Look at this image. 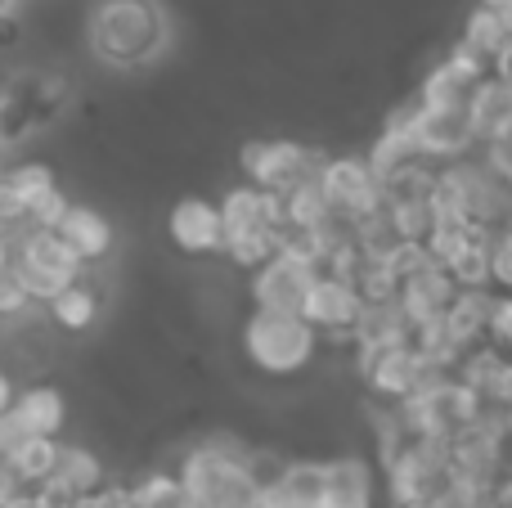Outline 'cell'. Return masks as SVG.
<instances>
[{"label": "cell", "instance_id": "cell-1", "mask_svg": "<svg viewBox=\"0 0 512 508\" xmlns=\"http://www.w3.org/2000/svg\"><path fill=\"white\" fill-rule=\"evenodd\" d=\"M243 351H248L252 369L265 378H297L315 365L319 356V329L306 324L301 315H274L252 311L243 320Z\"/></svg>", "mask_w": 512, "mask_h": 508}, {"label": "cell", "instance_id": "cell-2", "mask_svg": "<svg viewBox=\"0 0 512 508\" xmlns=\"http://www.w3.org/2000/svg\"><path fill=\"white\" fill-rule=\"evenodd\" d=\"M162 9L153 0H104L90 18V41L117 68H131L158 54L162 45Z\"/></svg>", "mask_w": 512, "mask_h": 508}, {"label": "cell", "instance_id": "cell-3", "mask_svg": "<svg viewBox=\"0 0 512 508\" xmlns=\"http://www.w3.org/2000/svg\"><path fill=\"white\" fill-rule=\"evenodd\" d=\"M176 473H180L185 504H194V508H252L256 495H261L248 464L212 450L207 441H198V446L180 459Z\"/></svg>", "mask_w": 512, "mask_h": 508}, {"label": "cell", "instance_id": "cell-4", "mask_svg": "<svg viewBox=\"0 0 512 508\" xmlns=\"http://www.w3.org/2000/svg\"><path fill=\"white\" fill-rule=\"evenodd\" d=\"M324 162V153L301 140H248L239 149V167L248 185L270 189V194H292L306 180H319Z\"/></svg>", "mask_w": 512, "mask_h": 508}, {"label": "cell", "instance_id": "cell-5", "mask_svg": "<svg viewBox=\"0 0 512 508\" xmlns=\"http://www.w3.org/2000/svg\"><path fill=\"white\" fill-rule=\"evenodd\" d=\"M409 131H414L423 158L436 162V167L477 158L481 140H477V131H472L468 108H423L414 99V104H409Z\"/></svg>", "mask_w": 512, "mask_h": 508}, {"label": "cell", "instance_id": "cell-6", "mask_svg": "<svg viewBox=\"0 0 512 508\" xmlns=\"http://www.w3.org/2000/svg\"><path fill=\"white\" fill-rule=\"evenodd\" d=\"M319 189L333 203V212L346 216V221H364L373 212H387V189L373 176L369 158H351V153L346 158H328L324 171H319Z\"/></svg>", "mask_w": 512, "mask_h": 508}, {"label": "cell", "instance_id": "cell-7", "mask_svg": "<svg viewBox=\"0 0 512 508\" xmlns=\"http://www.w3.org/2000/svg\"><path fill=\"white\" fill-rule=\"evenodd\" d=\"M324 275L319 266L292 257V252H279L270 266H261L252 275V311H274V315H301L306 311V297L315 288V279Z\"/></svg>", "mask_w": 512, "mask_h": 508}, {"label": "cell", "instance_id": "cell-8", "mask_svg": "<svg viewBox=\"0 0 512 508\" xmlns=\"http://www.w3.org/2000/svg\"><path fill=\"white\" fill-rule=\"evenodd\" d=\"M355 374L364 378V387L382 405H405L423 387L427 365L414 351V342H409V347H391V351H378V356H355Z\"/></svg>", "mask_w": 512, "mask_h": 508}, {"label": "cell", "instance_id": "cell-9", "mask_svg": "<svg viewBox=\"0 0 512 508\" xmlns=\"http://www.w3.org/2000/svg\"><path fill=\"white\" fill-rule=\"evenodd\" d=\"M364 297L355 284H346V279L337 275H319L315 288H310L306 297V311H301V320L315 324L319 333H333V338H351L355 342V329H360V315H364Z\"/></svg>", "mask_w": 512, "mask_h": 508}, {"label": "cell", "instance_id": "cell-10", "mask_svg": "<svg viewBox=\"0 0 512 508\" xmlns=\"http://www.w3.org/2000/svg\"><path fill=\"white\" fill-rule=\"evenodd\" d=\"M167 234L185 257H212V252H225L221 203H207V198H180L167 216Z\"/></svg>", "mask_w": 512, "mask_h": 508}, {"label": "cell", "instance_id": "cell-11", "mask_svg": "<svg viewBox=\"0 0 512 508\" xmlns=\"http://www.w3.org/2000/svg\"><path fill=\"white\" fill-rule=\"evenodd\" d=\"M14 243H18V261L36 266L41 275H50L54 284L72 288L86 279V261L77 257V248H72L59 230H32V225H27V230L14 234Z\"/></svg>", "mask_w": 512, "mask_h": 508}, {"label": "cell", "instance_id": "cell-12", "mask_svg": "<svg viewBox=\"0 0 512 508\" xmlns=\"http://www.w3.org/2000/svg\"><path fill=\"white\" fill-rule=\"evenodd\" d=\"M459 293L463 288L454 284L450 270L432 266V270H423L418 279H409V284L400 288V306H405L409 324H432V320H445V315H450V306H454Z\"/></svg>", "mask_w": 512, "mask_h": 508}, {"label": "cell", "instance_id": "cell-13", "mask_svg": "<svg viewBox=\"0 0 512 508\" xmlns=\"http://www.w3.org/2000/svg\"><path fill=\"white\" fill-rule=\"evenodd\" d=\"M324 468H328V491L319 508H373V468L360 455L324 459Z\"/></svg>", "mask_w": 512, "mask_h": 508}, {"label": "cell", "instance_id": "cell-14", "mask_svg": "<svg viewBox=\"0 0 512 508\" xmlns=\"http://www.w3.org/2000/svg\"><path fill=\"white\" fill-rule=\"evenodd\" d=\"M468 117H472V131H477L481 149L495 140H508L512 135V86H504L499 77L481 81L468 104Z\"/></svg>", "mask_w": 512, "mask_h": 508}, {"label": "cell", "instance_id": "cell-15", "mask_svg": "<svg viewBox=\"0 0 512 508\" xmlns=\"http://www.w3.org/2000/svg\"><path fill=\"white\" fill-rule=\"evenodd\" d=\"M14 414L23 419V428L32 432V437H59L63 423H68V396L50 383H32L18 392Z\"/></svg>", "mask_w": 512, "mask_h": 508}, {"label": "cell", "instance_id": "cell-16", "mask_svg": "<svg viewBox=\"0 0 512 508\" xmlns=\"http://www.w3.org/2000/svg\"><path fill=\"white\" fill-rule=\"evenodd\" d=\"M490 311H495V288H463V293L454 297L445 324H450V333L459 338L463 351L490 342Z\"/></svg>", "mask_w": 512, "mask_h": 508}, {"label": "cell", "instance_id": "cell-17", "mask_svg": "<svg viewBox=\"0 0 512 508\" xmlns=\"http://www.w3.org/2000/svg\"><path fill=\"white\" fill-rule=\"evenodd\" d=\"M59 234L77 248V257L86 261V266H95V261H104L108 252H113V225H108V216L99 212V207L72 203V212H68V221H63Z\"/></svg>", "mask_w": 512, "mask_h": 508}, {"label": "cell", "instance_id": "cell-18", "mask_svg": "<svg viewBox=\"0 0 512 508\" xmlns=\"http://www.w3.org/2000/svg\"><path fill=\"white\" fill-rule=\"evenodd\" d=\"M99 306H104V297L95 293L90 279H81V284L63 288V293L50 302V320L59 324L63 333H86L90 324L99 320Z\"/></svg>", "mask_w": 512, "mask_h": 508}, {"label": "cell", "instance_id": "cell-19", "mask_svg": "<svg viewBox=\"0 0 512 508\" xmlns=\"http://www.w3.org/2000/svg\"><path fill=\"white\" fill-rule=\"evenodd\" d=\"M463 45H468V50H477L481 59L495 63L499 54L512 45V23H508V18H499L495 9L477 5L468 14V23H463Z\"/></svg>", "mask_w": 512, "mask_h": 508}, {"label": "cell", "instance_id": "cell-20", "mask_svg": "<svg viewBox=\"0 0 512 508\" xmlns=\"http://www.w3.org/2000/svg\"><path fill=\"white\" fill-rule=\"evenodd\" d=\"M279 491H283V500L297 504V508H319L324 504V491H328L324 459H292L283 482H279Z\"/></svg>", "mask_w": 512, "mask_h": 508}, {"label": "cell", "instance_id": "cell-21", "mask_svg": "<svg viewBox=\"0 0 512 508\" xmlns=\"http://www.w3.org/2000/svg\"><path fill=\"white\" fill-rule=\"evenodd\" d=\"M59 459H63L59 437H32L9 464L18 468V477L27 482V491H36V486H45L50 477H59Z\"/></svg>", "mask_w": 512, "mask_h": 508}, {"label": "cell", "instance_id": "cell-22", "mask_svg": "<svg viewBox=\"0 0 512 508\" xmlns=\"http://www.w3.org/2000/svg\"><path fill=\"white\" fill-rule=\"evenodd\" d=\"M472 95H477V90H472L445 59L436 63V68L423 77V86H418V104L423 108H468Z\"/></svg>", "mask_w": 512, "mask_h": 508}, {"label": "cell", "instance_id": "cell-23", "mask_svg": "<svg viewBox=\"0 0 512 508\" xmlns=\"http://www.w3.org/2000/svg\"><path fill=\"white\" fill-rule=\"evenodd\" d=\"M283 203H288V230H319V225L333 221V203L324 198V189H319V180H306V185H297L292 194H283Z\"/></svg>", "mask_w": 512, "mask_h": 508}, {"label": "cell", "instance_id": "cell-24", "mask_svg": "<svg viewBox=\"0 0 512 508\" xmlns=\"http://www.w3.org/2000/svg\"><path fill=\"white\" fill-rule=\"evenodd\" d=\"M59 477L72 486L77 495H95L99 486L108 482V468L95 450L86 446H63V459H59Z\"/></svg>", "mask_w": 512, "mask_h": 508}, {"label": "cell", "instance_id": "cell-25", "mask_svg": "<svg viewBox=\"0 0 512 508\" xmlns=\"http://www.w3.org/2000/svg\"><path fill=\"white\" fill-rule=\"evenodd\" d=\"M180 504H185L180 473H167V468H149L131 486V508H180Z\"/></svg>", "mask_w": 512, "mask_h": 508}, {"label": "cell", "instance_id": "cell-26", "mask_svg": "<svg viewBox=\"0 0 512 508\" xmlns=\"http://www.w3.org/2000/svg\"><path fill=\"white\" fill-rule=\"evenodd\" d=\"M499 239V234H495ZM495 239L490 243H472L459 261L450 266L454 284L459 288H495Z\"/></svg>", "mask_w": 512, "mask_h": 508}, {"label": "cell", "instance_id": "cell-27", "mask_svg": "<svg viewBox=\"0 0 512 508\" xmlns=\"http://www.w3.org/2000/svg\"><path fill=\"white\" fill-rule=\"evenodd\" d=\"M5 180L27 198V207L54 189V171L45 167V162H18V167H5Z\"/></svg>", "mask_w": 512, "mask_h": 508}, {"label": "cell", "instance_id": "cell-28", "mask_svg": "<svg viewBox=\"0 0 512 508\" xmlns=\"http://www.w3.org/2000/svg\"><path fill=\"white\" fill-rule=\"evenodd\" d=\"M68 212H72V198L63 194L59 185H54L50 194H41L32 203V212H27V225H32V230H63Z\"/></svg>", "mask_w": 512, "mask_h": 508}, {"label": "cell", "instance_id": "cell-29", "mask_svg": "<svg viewBox=\"0 0 512 508\" xmlns=\"http://www.w3.org/2000/svg\"><path fill=\"white\" fill-rule=\"evenodd\" d=\"M32 293H27L23 284H18V275H5L0 279V320L5 324H18L27 311H32Z\"/></svg>", "mask_w": 512, "mask_h": 508}, {"label": "cell", "instance_id": "cell-30", "mask_svg": "<svg viewBox=\"0 0 512 508\" xmlns=\"http://www.w3.org/2000/svg\"><path fill=\"white\" fill-rule=\"evenodd\" d=\"M490 342L512 356V293H495V311H490Z\"/></svg>", "mask_w": 512, "mask_h": 508}, {"label": "cell", "instance_id": "cell-31", "mask_svg": "<svg viewBox=\"0 0 512 508\" xmlns=\"http://www.w3.org/2000/svg\"><path fill=\"white\" fill-rule=\"evenodd\" d=\"M27 441H32V432L23 428V419H18L14 410L0 414V459H14L18 450L27 446Z\"/></svg>", "mask_w": 512, "mask_h": 508}, {"label": "cell", "instance_id": "cell-32", "mask_svg": "<svg viewBox=\"0 0 512 508\" xmlns=\"http://www.w3.org/2000/svg\"><path fill=\"white\" fill-rule=\"evenodd\" d=\"M481 162H486V167L495 171L504 185H512V135H508V140L486 144V149H481Z\"/></svg>", "mask_w": 512, "mask_h": 508}, {"label": "cell", "instance_id": "cell-33", "mask_svg": "<svg viewBox=\"0 0 512 508\" xmlns=\"http://www.w3.org/2000/svg\"><path fill=\"white\" fill-rule=\"evenodd\" d=\"M495 293H512V234L495 239Z\"/></svg>", "mask_w": 512, "mask_h": 508}, {"label": "cell", "instance_id": "cell-34", "mask_svg": "<svg viewBox=\"0 0 512 508\" xmlns=\"http://www.w3.org/2000/svg\"><path fill=\"white\" fill-rule=\"evenodd\" d=\"M36 495H41V504H45V508H77V500H81V495L72 491V486L63 482V477H50L45 486H36Z\"/></svg>", "mask_w": 512, "mask_h": 508}, {"label": "cell", "instance_id": "cell-35", "mask_svg": "<svg viewBox=\"0 0 512 508\" xmlns=\"http://www.w3.org/2000/svg\"><path fill=\"white\" fill-rule=\"evenodd\" d=\"M95 508H131V482H104L95 495H90Z\"/></svg>", "mask_w": 512, "mask_h": 508}, {"label": "cell", "instance_id": "cell-36", "mask_svg": "<svg viewBox=\"0 0 512 508\" xmlns=\"http://www.w3.org/2000/svg\"><path fill=\"white\" fill-rule=\"evenodd\" d=\"M18 495H27V482L18 477V468L9 459H0V508H9Z\"/></svg>", "mask_w": 512, "mask_h": 508}, {"label": "cell", "instance_id": "cell-37", "mask_svg": "<svg viewBox=\"0 0 512 508\" xmlns=\"http://www.w3.org/2000/svg\"><path fill=\"white\" fill-rule=\"evenodd\" d=\"M14 257H18V243L14 234H0V279L14 275Z\"/></svg>", "mask_w": 512, "mask_h": 508}, {"label": "cell", "instance_id": "cell-38", "mask_svg": "<svg viewBox=\"0 0 512 508\" xmlns=\"http://www.w3.org/2000/svg\"><path fill=\"white\" fill-rule=\"evenodd\" d=\"M14 401H18L14 383H9V374H0V414H9V410H14Z\"/></svg>", "mask_w": 512, "mask_h": 508}, {"label": "cell", "instance_id": "cell-39", "mask_svg": "<svg viewBox=\"0 0 512 508\" xmlns=\"http://www.w3.org/2000/svg\"><path fill=\"white\" fill-rule=\"evenodd\" d=\"M14 41H18V18L0 14V45H14Z\"/></svg>", "mask_w": 512, "mask_h": 508}, {"label": "cell", "instance_id": "cell-40", "mask_svg": "<svg viewBox=\"0 0 512 508\" xmlns=\"http://www.w3.org/2000/svg\"><path fill=\"white\" fill-rule=\"evenodd\" d=\"M495 77L504 81V86H512V45H508V50L495 59Z\"/></svg>", "mask_w": 512, "mask_h": 508}, {"label": "cell", "instance_id": "cell-41", "mask_svg": "<svg viewBox=\"0 0 512 508\" xmlns=\"http://www.w3.org/2000/svg\"><path fill=\"white\" fill-rule=\"evenodd\" d=\"M481 5H486V9H495L499 18H508V23H512V0H481Z\"/></svg>", "mask_w": 512, "mask_h": 508}, {"label": "cell", "instance_id": "cell-42", "mask_svg": "<svg viewBox=\"0 0 512 508\" xmlns=\"http://www.w3.org/2000/svg\"><path fill=\"white\" fill-rule=\"evenodd\" d=\"M9 508H45V504H41V495H36V491H27V495H18Z\"/></svg>", "mask_w": 512, "mask_h": 508}, {"label": "cell", "instance_id": "cell-43", "mask_svg": "<svg viewBox=\"0 0 512 508\" xmlns=\"http://www.w3.org/2000/svg\"><path fill=\"white\" fill-rule=\"evenodd\" d=\"M504 234H512V212H508V221H504Z\"/></svg>", "mask_w": 512, "mask_h": 508}, {"label": "cell", "instance_id": "cell-44", "mask_svg": "<svg viewBox=\"0 0 512 508\" xmlns=\"http://www.w3.org/2000/svg\"><path fill=\"white\" fill-rule=\"evenodd\" d=\"M0 14H9V0H0Z\"/></svg>", "mask_w": 512, "mask_h": 508}, {"label": "cell", "instance_id": "cell-45", "mask_svg": "<svg viewBox=\"0 0 512 508\" xmlns=\"http://www.w3.org/2000/svg\"><path fill=\"white\" fill-rule=\"evenodd\" d=\"M0 113H5V95H0Z\"/></svg>", "mask_w": 512, "mask_h": 508}, {"label": "cell", "instance_id": "cell-46", "mask_svg": "<svg viewBox=\"0 0 512 508\" xmlns=\"http://www.w3.org/2000/svg\"><path fill=\"white\" fill-rule=\"evenodd\" d=\"M0 180H5V167H0Z\"/></svg>", "mask_w": 512, "mask_h": 508}, {"label": "cell", "instance_id": "cell-47", "mask_svg": "<svg viewBox=\"0 0 512 508\" xmlns=\"http://www.w3.org/2000/svg\"><path fill=\"white\" fill-rule=\"evenodd\" d=\"M180 508H194V504H180Z\"/></svg>", "mask_w": 512, "mask_h": 508}]
</instances>
